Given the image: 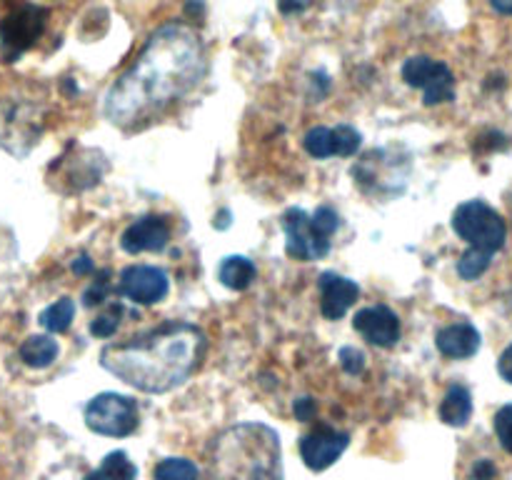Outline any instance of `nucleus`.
Masks as SVG:
<instances>
[{"mask_svg": "<svg viewBox=\"0 0 512 480\" xmlns=\"http://www.w3.org/2000/svg\"><path fill=\"white\" fill-rule=\"evenodd\" d=\"M208 73L198 33L183 23L155 30L135 63L110 85L105 118L120 128H140L193 93Z\"/></svg>", "mask_w": 512, "mask_h": 480, "instance_id": "nucleus-1", "label": "nucleus"}, {"mask_svg": "<svg viewBox=\"0 0 512 480\" xmlns=\"http://www.w3.org/2000/svg\"><path fill=\"white\" fill-rule=\"evenodd\" d=\"M208 350L203 330L185 320H165L125 343L100 350V365L140 393H168L180 388L200 368Z\"/></svg>", "mask_w": 512, "mask_h": 480, "instance_id": "nucleus-2", "label": "nucleus"}, {"mask_svg": "<svg viewBox=\"0 0 512 480\" xmlns=\"http://www.w3.org/2000/svg\"><path fill=\"white\" fill-rule=\"evenodd\" d=\"M215 480H283L280 438L265 423H238L213 440Z\"/></svg>", "mask_w": 512, "mask_h": 480, "instance_id": "nucleus-3", "label": "nucleus"}, {"mask_svg": "<svg viewBox=\"0 0 512 480\" xmlns=\"http://www.w3.org/2000/svg\"><path fill=\"white\" fill-rule=\"evenodd\" d=\"M340 218L330 205H320L313 215L303 208H290L283 215L288 255L295 260H320L330 253L333 235L338 233Z\"/></svg>", "mask_w": 512, "mask_h": 480, "instance_id": "nucleus-4", "label": "nucleus"}, {"mask_svg": "<svg viewBox=\"0 0 512 480\" xmlns=\"http://www.w3.org/2000/svg\"><path fill=\"white\" fill-rule=\"evenodd\" d=\"M453 230L460 238L468 240L470 248L485 250V253H498L508 240L505 220L483 200H468L458 205L453 213Z\"/></svg>", "mask_w": 512, "mask_h": 480, "instance_id": "nucleus-5", "label": "nucleus"}, {"mask_svg": "<svg viewBox=\"0 0 512 480\" xmlns=\"http://www.w3.org/2000/svg\"><path fill=\"white\" fill-rule=\"evenodd\" d=\"M138 403L128 395L100 393L85 405V425L108 438H128L138 428Z\"/></svg>", "mask_w": 512, "mask_h": 480, "instance_id": "nucleus-6", "label": "nucleus"}, {"mask_svg": "<svg viewBox=\"0 0 512 480\" xmlns=\"http://www.w3.org/2000/svg\"><path fill=\"white\" fill-rule=\"evenodd\" d=\"M48 10L33 3H20L0 20V48L8 63L18 60L25 50L33 48L45 30Z\"/></svg>", "mask_w": 512, "mask_h": 480, "instance_id": "nucleus-7", "label": "nucleus"}, {"mask_svg": "<svg viewBox=\"0 0 512 480\" xmlns=\"http://www.w3.org/2000/svg\"><path fill=\"white\" fill-rule=\"evenodd\" d=\"M403 80L410 88L423 90V103L430 108L455 100L453 70L440 60L428 58V55H413V58L405 60Z\"/></svg>", "mask_w": 512, "mask_h": 480, "instance_id": "nucleus-8", "label": "nucleus"}, {"mask_svg": "<svg viewBox=\"0 0 512 480\" xmlns=\"http://www.w3.org/2000/svg\"><path fill=\"white\" fill-rule=\"evenodd\" d=\"M43 133L38 108L28 103L0 105V145L13 155H25Z\"/></svg>", "mask_w": 512, "mask_h": 480, "instance_id": "nucleus-9", "label": "nucleus"}, {"mask_svg": "<svg viewBox=\"0 0 512 480\" xmlns=\"http://www.w3.org/2000/svg\"><path fill=\"white\" fill-rule=\"evenodd\" d=\"M170 290V278L163 268L155 265H128L118 278V293L133 300L135 305H155L165 300Z\"/></svg>", "mask_w": 512, "mask_h": 480, "instance_id": "nucleus-10", "label": "nucleus"}, {"mask_svg": "<svg viewBox=\"0 0 512 480\" xmlns=\"http://www.w3.org/2000/svg\"><path fill=\"white\" fill-rule=\"evenodd\" d=\"M348 445L350 435L345 430H338L330 423H318L300 440V455L310 470L320 473V470H328L348 450Z\"/></svg>", "mask_w": 512, "mask_h": 480, "instance_id": "nucleus-11", "label": "nucleus"}, {"mask_svg": "<svg viewBox=\"0 0 512 480\" xmlns=\"http://www.w3.org/2000/svg\"><path fill=\"white\" fill-rule=\"evenodd\" d=\"M353 328L370 345H378V348H395L400 340V320L388 305H368V308L358 310L353 318Z\"/></svg>", "mask_w": 512, "mask_h": 480, "instance_id": "nucleus-12", "label": "nucleus"}, {"mask_svg": "<svg viewBox=\"0 0 512 480\" xmlns=\"http://www.w3.org/2000/svg\"><path fill=\"white\" fill-rule=\"evenodd\" d=\"M170 243V225L160 215H145L130 223L120 235V248L130 255L160 253Z\"/></svg>", "mask_w": 512, "mask_h": 480, "instance_id": "nucleus-13", "label": "nucleus"}, {"mask_svg": "<svg viewBox=\"0 0 512 480\" xmlns=\"http://www.w3.org/2000/svg\"><path fill=\"white\" fill-rule=\"evenodd\" d=\"M318 290H320V310L328 320H340L350 308L355 305V300L360 298V288L353 280L343 278L338 273H323L318 278Z\"/></svg>", "mask_w": 512, "mask_h": 480, "instance_id": "nucleus-14", "label": "nucleus"}, {"mask_svg": "<svg viewBox=\"0 0 512 480\" xmlns=\"http://www.w3.org/2000/svg\"><path fill=\"white\" fill-rule=\"evenodd\" d=\"M435 345L445 358H473L480 350V333L475 325L470 323H453L445 325L438 335H435Z\"/></svg>", "mask_w": 512, "mask_h": 480, "instance_id": "nucleus-15", "label": "nucleus"}, {"mask_svg": "<svg viewBox=\"0 0 512 480\" xmlns=\"http://www.w3.org/2000/svg\"><path fill=\"white\" fill-rule=\"evenodd\" d=\"M470 415H473V395L463 385H450L445 393L443 403H440V420L453 428H463L468 425Z\"/></svg>", "mask_w": 512, "mask_h": 480, "instance_id": "nucleus-16", "label": "nucleus"}, {"mask_svg": "<svg viewBox=\"0 0 512 480\" xmlns=\"http://www.w3.org/2000/svg\"><path fill=\"white\" fill-rule=\"evenodd\" d=\"M18 355L28 368H50L55 363V358H58V343L50 335H30L28 340H23Z\"/></svg>", "mask_w": 512, "mask_h": 480, "instance_id": "nucleus-17", "label": "nucleus"}, {"mask_svg": "<svg viewBox=\"0 0 512 480\" xmlns=\"http://www.w3.org/2000/svg\"><path fill=\"white\" fill-rule=\"evenodd\" d=\"M255 275H258L255 263L243 258V255H230L218 268V280L230 290H248L253 285Z\"/></svg>", "mask_w": 512, "mask_h": 480, "instance_id": "nucleus-18", "label": "nucleus"}, {"mask_svg": "<svg viewBox=\"0 0 512 480\" xmlns=\"http://www.w3.org/2000/svg\"><path fill=\"white\" fill-rule=\"evenodd\" d=\"M135 478H138V468H135V463L123 453V450L108 453L98 470L85 475V480H135Z\"/></svg>", "mask_w": 512, "mask_h": 480, "instance_id": "nucleus-19", "label": "nucleus"}, {"mask_svg": "<svg viewBox=\"0 0 512 480\" xmlns=\"http://www.w3.org/2000/svg\"><path fill=\"white\" fill-rule=\"evenodd\" d=\"M73 318H75V303L70 298H60L40 313L38 323L43 325L48 333L60 335V333H68L70 325H73Z\"/></svg>", "mask_w": 512, "mask_h": 480, "instance_id": "nucleus-20", "label": "nucleus"}, {"mask_svg": "<svg viewBox=\"0 0 512 480\" xmlns=\"http://www.w3.org/2000/svg\"><path fill=\"white\" fill-rule=\"evenodd\" d=\"M155 480H198V465L188 458H165L155 465Z\"/></svg>", "mask_w": 512, "mask_h": 480, "instance_id": "nucleus-21", "label": "nucleus"}, {"mask_svg": "<svg viewBox=\"0 0 512 480\" xmlns=\"http://www.w3.org/2000/svg\"><path fill=\"white\" fill-rule=\"evenodd\" d=\"M305 150L308 155H313L315 160L333 158L335 155V140H333V128H325V125H318V128H310L303 138Z\"/></svg>", "mask_w": 512, "mask_h": 480, "instance_id": "nucleus-22", "label": "nucleus"}, {"mask_svg": "<svg viewBox=\"0 0 512 480\" xmlns=\"http://www.w3.org/2000/svg\"><path fill=\"white\" fill-rule=\"evenodd\" d=\"M493 263V253H485V250L470 248L468 253H463V258L458 260V275L463 280H478L485 270Z\"/></svg>", "mask_w": 512, "mask_h": 480, "instance_id": "nucleus-23", "label": "nucleus"}, {"mask_svg": "<svg viewBox=\"0 0 512 480\" xmlns=\"http://www.w3.org/2000/svg\"><path fill=\"white\" fill-rule=\"evenodd\" d=\"M333 138H335V155H340V158H350V155H355L360 150V143H363V138H360V133L353 128V125H335Z\"/></svg>", "mask_w": 512, "mask_h": 480, "instance_id": "nucleus-24", "label": "nucleus"}, {"mask_svg": "<svg viewBox=\"0 0 512 480\" xmlns=\"http://www.w3.org/2000/svg\"><path fill=\"white\" fill-rule=\"evenodd\" d=\"M120 318H123V305L113 303L105 313H100L98 318L90 323V333H93L95 338H110V335H115V330L120 328Z\"/></svg>", "mask_w": 512, "mask_h": 480, "instance_id": "nucleus-25", "label": "nucleus"}, {"mask_svg": "<svg viewBox=\"0 0 512 480\" xmlns=\"http://www.w3.org/2000/svg\"><path fill=\"white\" fill-rule=\"evenodd\" d=\"M495 433H498L500 445L512 453V405H503L495 413Z\"/></svg>", "mask_w": 512, "mask_h": 480, "instance_id": "nucleus-26", "label": "nucleus"}, {"mask_svg": "<svg viewBox=\"0 0 512 480\" xmlns=\"http://www.w3.org/2000/svg\"><path fill=\"white\" fill-rule=\"evenodd\" d=\"M340 365H343L350 375H358L363 373L365 368V355L360 353L358 348H343L340 350Z\"/></svg>", "mask_w": 512, "mask_h": 480, "instance_id": "nucleus-27", "label": "nucleus"}, {"mask_svg": "<svg viewBox=\"0 0 512 480\" xmlns=\"http://www.w3.org/2000/svg\"><path fill=\"white\" fill-rule=\"evenodd\" d=\"M108 293H110L108 280H95V283L90 285V288L83 293V300H85V305H88V308H93V305L103 303V300L108 298Z\"/></svg>", "mask_w": 512, "mask_h": 480, "instance_id": "nucleus-28", "label": "nucleus"}, {"mask_svg": "<svg viewBox=\"0 0 512 480\" xmlns=\"http://www.w3.org/2000/svg\"><path fill=\"white\" fill-rule=\"evenodd\" d=\"M293 410H295V415H298V420H313L318 405H315L313 398H300V400H295Z\"/></svg>", "mask_w": 512, "mask_h": 480, "instance_id": "nucleus-29", "label": "nucleus"}, {"mask_svg": "<svg viewBox=\"0 0 512 480\" xmlns=\"http://www.w3.org/2000/svg\"><path fill=\"white\" fill-rule=\"evenodd\" d=\"M495 478V465L490 460H480L473 468V480H493Z\"/></svg>", "mask_w": 512, "mask_h": 480, "instance_id": "nucleus-30", "label": "nucleus"}, {"mask_svg": "<svg viewBox=\"0 0 512 480\" xmlns=\"http://www.w3.org/2000/svg\"><path fill=\"white\" fill-rule=\"evenodd\" d=\"M498 370H500V375H503V378L512 385V345H508V348H505V353L500 355Z\"/></svg>", "mask_w": 512, "mask_h": 480, "instance_id": "nucleus-31", "label": "nucleus"}, {"mask_svg": "<svg viewBox=\"0 0 512 480\" xmlns=\"http://www.w3.org/2000/svg\"><path fill=\"white\" fill-rule=\"evenodd\" d=\"M70 268H73L75 275H88L90 270H93V260H90L88 255H80V258L73 260V265H70Z\"/></svg>", "mask_w": 512, "mask_h": 480, "instance_id": "nucleus-32", "label": "nucleus"}, {"mask_svg": "<svg viewBox=\"0 0 512 480\" xmlns=\"http://www.w3.org/2000/svg\"><path fill=\"white\" fill-rule=\"evenodd\" d=\"M490 5H493L500 15H512V0H490Z\"/></svg>", "mask_w": 512, "mask_h": 480, "instance_id": "nucleus-33", "label": "nucleus"}, {"mask_svg": "<svg viewBox=\"0 0 512 480\" xmlns=\"http://www.w3.org/2000/svg\"><path fill=\"white\" fill-rule=\"evenodd\" d=\"M280 10L283 13H298V10H303V3H298V0H280Z\"/></svg>", "mask_w": 512, "mask_h": 480, "instance_id": "nucleus-34", "label": "nucleus"}]
</instances>
